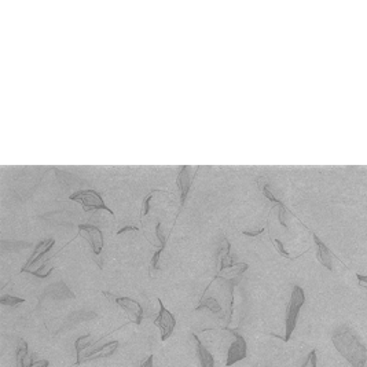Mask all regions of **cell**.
<instances>
[{"mask_svg":"<svg viewBox=\"0 0 367 367\" xmlns=\"http://www.w3.org/2000/svg\"><path fill=\"white\" fill-rule=\"evenodd\" d=\"M331 341L334 348L352 367H364L367 362V348L348 326H340L333 331Z\"/></svg>","mask_w":367,"mask_h":367,"instance_id":"cell-1","label":"cell"},{"mask_svg":"<svg viewBox=\"0 0 367 367\" xmlns=\"http://www.w3.org/2000/svg\"><path fill=\"white\" fill-rule=\"evenodd\" d=\"M305 302V294L300 286H294L292 290V296H290V301L286 308V318H285V335L282 337L285 343H288L290 337H292L293 331L296 329L297 325L298 312Z\"/></svg>","mask_w":367,"mask_h":367,"instance_id":"cell-2","label":"cell"},{"mask_svg":"<svg viewBox=\"0 0 367 367\" xmlns=\"http://www.w3.org/2000/svg\"><path fill=\"white\" fill-rule=\"evenodd\" d=\"M228 330V329H227ZM232 334L234 340L231 341V344L227 349V359H226V366L231 367L235 363L241 362L243 359H247L248 356V344L243 335L241 333H238L237 330H228Z\"/></svg>","mask_w":367,"mask_h":367,"instance_id":"cell-3","label":"cell"},{"mask_svg":"<svg viewBox=\"0 0 367 367\" xmlns=\"http://www.w3.org/2000/svg\"><path fill=\"white\" fill-rule=\"evenodd\" d=\"M158 304H160V311H158V315L154 319V325H157L160 331H161V341H167L175 331L176 318L172 315V312L168 311L167 308L164 307L161 300H158Z\"/></svg>","mask_w":367,"mask_h":367,"instance_id":"cell-4","label":"cell"},{"mask_svg":"<svg viewBox=\"0 0 367 367\" xmlns=\"http://www.w3.org/2000/svg\"><path fill=\"white\" fill-rule=\"evenodd\" d=\"M117 348H118V341H117V340L107 341L105 344L95 347V348H93L91 351H85V352L80 356L79 360H76V364L79 366L81 363L93 362V360H97V359L109 358V356H112L113 353L116 352Z\"/></svg>","mask_w":367,"mask_h":367,"instance_id":"cell-5","label":"cell"},{"mask_svg":"<svg viewBox=\"0 0 367 367\" xmlns=\"http://www.w3.org/2000/svg\"><path fill=\"white\" fill-rule=\"evenodd\" d=\"M116 302L127 312V315L131 319V322L139 325L142 319H143V308H142L139 302L130 297H117Z\"/></svg>","mask_w":367,"mask_h":367,"instance_id":"cell-6","label":"cell"},{"mask_svg":"<svg viewBox=\"0 0 367 367\" xmlns=\"http://www.w3.org/2000/svg\"><path fill=\"white\" fill-rule=\"evenodd\" d=\"M72 200H79L83 202L84 205V209L88 210V209H99V208H102V209H106V210H110L107 209L106 205L103 204L102 198H101V195L97 194L95 191L93 190H88V191H79V193H76L70 197Z\"/></svg>","mask_w":367,"mask_h":367,"instance_id":"cell-7","label":"cell"},{"mask_svg":"<svg viewBox=\"0 0 367 367\" xmlns=\"http://www.w3.org/2000/svg\"><path fill=\"white\" fill-rule=\"evenodd\" d=\"M193 339L195 340V353L197 358L200 360L201 367H215V358L210 353V351L204 345V343L198 339V335L193 334Z\"/></svg>","mask_w":367,"mask_h":367,"instance_id":"cell-8","label":"cell"},{"mask_svg":"<svg viewBox=\"0 0 367 367\" xmlns=\"http://www.w3.org/2000/svg\"><path fill=\"white\" fill-rule=\"evenodd\" d=\"M80 230H81V232L91 243L94 253L99 255L101 249H102V234H101V231L98 228L93 227V226H80Z\"/></svg>","mask_w":367,"mask_h":367,"instance_id":"cell-9","label":"cell"},{"mask_svg":"<svg viewBox=\"0 0 367 367\" xmlns=\"http://www.w3.org/2000/svg\"><path fill=\"white\" fill-rule=\"evenodd\" d=\"M33 359L29 356L28 352V344L25 340H19L18 345H17V351H15V362L17 367H28L29 363L32 362Z\"/></svg>","mask_w":367,"mask_h":367,"instance_id":"cell-10","label":"cell"},{"mask_svg":"<svg viewBox=\"0 0 367 367\" xmlns=\"http://www.w3.org/2000/svg\"><path fill=\"white\" fill-rule=\"evenodd\" d=\"M314 239L316 242V255H318V260L321 261L322 264L325 265L327 270H333V265H331V255H330L329 249L326 248V245L319 239V238L314 235Z\"/></svg>","mask_w":367,"mask_h":367,"instance_id":"cell-11","label":"cell"},{"mask_svg":"<svg viewBox=\"0 0 367 367\" xmlns=\"http://www.w3.org/2000/svg\"><path fill=\"white\" fill-rule=\"evenodd\" d=\"M202 308H206V310H209L210 312H213L215 315L223 316V307L220 305V302H219L215 297H204V298H202L200 304L197 305V310H202Z\"/></svg>","mask_w":367,"mask_h":367,"instance_id":"cell-12","label":"cell"},{"mask_svg":"<svg viewBox=\"0 0 367 367\" xmlns=\"http://www.w3.org/2000/svg\"><path fill=\"white\" fill-rule=\"evenodd\" d=\"M93 345H94V341L89 334L81 335V337H79V339L76 340L75 349H76V356H77L76 360H79L80 356L83 355V352H85V349L89 348V347H93Z\"/></svg>","mask_w":367,"mask_h":367,"instance_id":"cell-13","label":"cell"},{"mask_svg":"<svg viewBox=\"0 0 367 367\" xmlns=\"http://www.w3.org/2000/svg\"><path fill=\"white\" fill-rule=\"evenodd\" d=\"M177 181H179V186H180V191H181V202H185L187 191H189V186H190L187 168H183V169H181L180 173H179V177H177Z\"/></svg>","mask_w":367,"mask_h":367,"instance_id":"cell-14","label":"cell"},{"mask_svg":"<svg viewBox=\"0 0 367 367\" xmlns=\"http://www.w3.org/2000/svg\"><path fill=\"white\" fill-rule=\"evenodd\" d=\"M0 302L3 305H10V307H14V305H18L21 302H23V298L14 297V296H3L0 298Z\"/></svg>","mask_w":367,"mask_h":367,"instance_id":"cell-15","label":"cell"},{"mask_svg":"<svg viewBox=\"0 0 367 367\" xmlns=\"http://www.w3.org/2000/svg\"><path fill=\"white\" fill-rule=\"evenodd\" d=\"M318 364V358H316V351L312 349L311 352L308 353L307 359L304 360V363L301 364V367H316Z\"/></svg>","mask_w":367,"mask_h":367,"instance_id":"cell-16","label":"cell"},{"mask_svg":"<svg viewBox=\"0 0 367 367\" xmlns=\"http://www.w3.org/2000/svg\"><path fill=\"white\" fill-rule=\"evenodd\" d=\"M140 367H154V356L149 355L147 358L144 359L143 362L140 363Z\"/></svg>","mask_w":367,"mask_h":367,"instance_id":"cell-17","label":"cell"},{"mask_svg":"<svg viewBox=\"0 0 367 367\" xmlns=\"http://www.w3.org/2000/svg\"><path fill=\"white\" fill-rule=\"evenodd\" d=\"M274 245H275V247H277V249H278L279 253H281V255L285 256V257H289V255H288V253H286V251H285V249H284V245H282V242L278 241V239H275V241H274Z\"/></svg>","mask_w":367,"mask_h":367,"instance_id":"cell-18","label":"cell"},{"mask_svg":"<svg viewBox=\"0 0 367 367\" xmlns=\"http://www.w3.org/2000/svg\"><path fill=\"white\" fill-rule=\"evenodd\" d=\"M356 278H358L360 286H363V288H367V275L358 274L356 275Z\"/></svg>","mask_w":367,"mask_h":367,"instance_id":"cell-19","label":"cell"}]
</instances>
